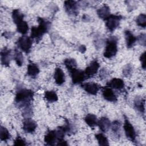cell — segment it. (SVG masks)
Masks as SVG:
<instances>
[{
  "label": "cell",
  "instance_id": "cell-1",
  "mask_svg": "<svg viewBox=\"0 0 146 146\" xmlns=\"http://www.w3.org/2000/svg\"><path fill=\"white\" fill-rule=\"evenodd\" d=\"M34 93L33 91L25 88H19L15 94V103L19 108H23L31 106V103L33 99Z\"/></svg>",
  "mask_w": 146,
  "mask_h": 146
},
{
  "label": "cell",
  "instance_id": "cell-2",
  "mask_svg": "<svg viewBox=\"0 0 146 146\" xmlns=\"http://www.w3.org/2000/svg\"><path fill=\"white\" fill-rule=\"evenodd\" d=\"M37 21L38 26H33L31 28L30 37L32 39L35 40L36 42L40 41L43 35L46 34L50 29L51 23L47 19L38 17Z\"/></svg>",
  "mask_w": 146,
  "mask_h": 146
},
{
  "label": "cell",
  "instance_id": "cell-3",
  "mask_svg": "<svg viewBox=\"0 0 146 146\" xmlns=\"http://www.w3.org/2000/svg\"><path fill=\"white\" fill-rule=\"evenodd\" d=\"M117 52V38L115 36H111L106 40V44L103 52V56L106 58L111 59L116 55Z\"/></svg>",
  "mask_w": 146,
  "mask_h": 146
},
{
  "label": "cell",
  "instance_id": "cell-4",
  "mask_svg": "<svg viewBox=\"0 0 146 146\" xmlns=\"http://www.w3.org/2000/svg\"><path fill=\"white\" fill-rule=\"evenodd\" d=\"M33 39L30 36L23 35L18 38L17 41V44L18 48L26 54L30 52L32 47Z\"/></svg>",
  "mask_w": 146,
  "mask_h": 146
},
{
  "label": "cell",
  "instance_id": "cell-5",
  "mask_svg": "<svg viewBox=\"0 0 146 146\" xmlns=\"http://www.w3.org/2000/svg\"><path fill=\"white\" fill-rule=\"evenodd\" d=\"M122 18V16L120 15L111 14L106 20V26L107 29L110 32L115 31L119 26Z\"/></svg>",
  "mask_w": 146,
  "mask_h": 146
},
{
  "label": "cell",
  "instance_id": "cell-6",
  "mask_svg": "<svg viewBox=\"0 0 146 146\" xmlns=\"http://www.w3.org/2000/svg\"><path fill=\"white\" fill-rule=\"evenodd\" d=\"M72 80V82L74 84H80L87 79L84 71L76 68H72L68 71Z\"/></svg>",
  "mask_w": 146,
  "mask_h": 146
},
{
  "label": "cell",
  "instance_id": "cell-7",
  "mask_svg": "<svg viewBox=\"0 0 146 146\" xmlns=\"http://www.w3.org/2000/svg\"><path fill=\"white\" fill-rule=\"evenodd\" d=\"M64 7L66 12L70 15L76 16L79 13V4L73 0H67L64 2Z\"/></svg>",
  "mask_w": 146,
  "mask_h": 146
},
{
  "label": "cell",
  "instance_id": "cell-8",
  "mask_svg": "<svg viewBox=\"0 0 146 146\" xmlns=\"http://www.w3.org/2000/svg\"><path fill=\"white\" fill-rule=\"evenodd\" d=\"M123 128L127 138L132 142H134L136 140V131L133 126L126 117H125L124 119Z\"/></svg>",
  "mask_w": 146,
  "mask_h": 146
},
{
  "label": "cell",
  "instance_id": "cell-9",
  "mask_svg": "<svg viewBox=\"0 0 146 146\" xmlns=\"http://www.w3.org/2000/svg\"><path fill=\"white\" fill-rule=\"evenodd\" d=\"M100 64L97 60H92L84 71L86 78H90L95 75L98 71Z\"/></svg>",
  "mask_w": 146,
  "mask_h": 146
},
{
  "label": "cell",
  "instance_id": "cell-10",
  "mask_svg": "<svg viewBox=\"0 0 146 146\" xmlns=\"http://www.w3.org/2000/svg\"><path fill=\"white\" fill-rule=\"evenodd\" d=\"M11 58V50L7 47H3L1 51V62L2 65L8 67Z\"/></svg>",
  "mask_w": 146,
  "mask_h": 146
},
{
  "label": "cell",
  "instance_id": "cell-11",
  "mask_svg": "<svg viewBox=\"0 0 146 146\" xmlns=\"http://www.w3.org/2000/svg\"><path fill=\"white\" fill-rule=\"evenodd\" d=\"M81 86L87 93L92 95H96L100 89V86L94 82L84 83Z\"/></svg>",
  "mask_w": 146,
  "mask_h": 146
},
{
  "label": "cell",
  "instance_id": "cell-12",
  "mask_svg": "<svg viewBox=\"0 0 146 146\" xmlns=\"http://www.w3.org/2000/svg\"><path fill=\"white\" fill-rule=\"evenodd\" d=\"M37 124L32 119L28 117L25 118L23 121V131L27 133H31L35 132L36 129Z\"/></svg>",
  "mask_w": 146,
  "mask_h": 146
},
{
  "label": "cell",
  "instance_id": "cell-13",
  "mask_svg": "<svg viewBox=\"0 0 146 146\" xmlns=\"http://www.w3.org/2000/svg\"><path fill=\"white\" fill-rule=\"evenodd\" d=\"M102 95L103 98L108 102L115 103L117 100V96L112 89L107 86L102 88Z\"/></svg>",
  "mask_w": 146,
  "mask_h": 146
},
{
  "label": "cell",
  "instance_id": "cell-14",
  "mask_svg": "<svg viewBox=\"0 0 146 146\" xmlns=\"http://www.w3.org/2000/svg\"><path fill=\"white\" fill-rule=\"evenodd\" d=\"M44 141L46 144L48 145H54L56 144V143L58 141V137L55 130L48 131L44 137Z\"/></svg>",
  "mask_w": 146,
  "mask_h": 146
},
{
  "label": "cell",
  "instance_id": "cell-15",
  "mask_svg": "<svg viewBox=\"0 0 146 146\" xmlns=\"http://www.w3.org/2000/svg\"><path fill=\"white\" fill-rule=\"evenodd\" d=\"M107 86L111 88L117 90H123L124 88L125 84L123 80L120 78H114L107 83Z\"/></svg>",
  "mask_w": 146,
  "mask_h": 146
},
{
  "label": "cell",
  "instance_id": "cell-16",
  "mask_svg": "<svg viewBox=\"0 0 146 146\" xmlns=\"http://www.w3.org/2000/svg\"><path fill=\"white\" fill-rule=\"evenodd\" d=\"M55 83L59 86L62 85L65 82V74L60 67H56L54 74Z\"/></svg>",
  "mask_w": 146,
  "mask_h": 146
},
{
  "label": "cell",
  "instance_id": "cell-17",
  "mask_svg": "<svg viewBox=\"0 0 146 146\" xmlns=\"http://www.w3.org/2000/svg\"><path fill=\"white\" fill-rule=\"evenodd\" d=\"M135 108L141 114L145 113V99L140 96L135 97L133 102Z\"/></svg>",
  "mask_w": 146,
  "mask_h": 146
},
{
  "label": "cell",
  "instance_id": "cell-18",
  "mask_svg": "<svg viewBox=\"0 0 146 146\" xmlns=\"http://www.w3.org/2000/svg\"><path fill=\"white\" fill-rule=\"evenodd\" d=\"M124 36L127 47L128 48L132 47L137 41V37L135 36L133 34L128 30L124 31Z\"/></svg>",
  "mask_w": 146,
  "mask_h": 146
},
{
  "label": "cell",
  "instance_id": "cell-19",
  "mask_svg": "<svg viewBox=\"0 0 146 146\" xmlns=\"http://www.w3.org/2000/svg\"><path fill=\"white\" fill-rule=\"evenodd\" d=\"M39 68L38 65L33 62L29 63L27 68V74L31 78H35L39 73Z\"/></svg>",
  "mask_w": 146,
  "mask_h": 146
},
{
  "label": "cell",
  "instance_id": "cell-20",
  "mask_svg": "<svg viewBox=\"0 0 146 146\" xmlns=\"http://www.w3.org/2000/svg\"><path fill=\"white\" fill-rule=\"evenodd\" d=\"M111 121L110 119L106 117H102L98 121V124L99 129L103 132H106L108 131L111 126Z\"/></svg>",
  "mask_w": 146,
  "mask_h": 146
},
{
  "label": "cell",
  "instance_id": "cell-21",
  "mask_svg": "<svg viewBox=\"0 0 146 146\" xmlns=\"http://www.w3.org/2000/svg\"><path fill=\"white\" fill-rule=\"evenodd\" d=\"M96 13L99 18L104 21H106L107 18L111 15L110 9L106 4H104L101 7L98 9Z\"/></svg>",
  "mask_w": 146,
  "mask_h": 146
},
{
  "label": "cell",
  "instance_id": "cell-22",
  "mask_svg": "<svg viewBox=\"0 0 146 146\" xmlns=\"http://www.w3.org/2000/svg\"><path fill=\"white\" fill-rule=\"evenodd\" d=\"M85 123L91 128H94L98 124V119L95 115L88 113L84 118Z\"/></svg>",
  "mask_w": 146,
  "mask_h": 146
},
{
  "label": "cell",
  "instance_id": "cell-23",
  "mask_svg": "<svg viewBox=\"0 0 146 146\" xmlns=\"http://www.w3.org/2000/svg\"><path fill=\"white\" fill-rule=\"evenodd\" d=\"M11 17L15 25L24 21V15L19 11V9H14L11 13Z\"/></svg>",
  "mask_w": 146,
  "mask_h": 146
},
{
  "label": "cell",
  "instance_id": "cell-24",
  "mask_svg": "<svg viewBox=\"0 0 146 146\" xmlns=\"http://www.w3.org/2000/svg\"><path fill=\"white\" fill-rule=\"evenodd\" d=\"M44 98L49 103H54L58 100V96L55 91H46L44 93Z\"/></svg>",
  "mask_w": 146,
  "mask_h": 146
},
{
  "label": "cell",
  "instance_id": "cell-25",
  "mask_svg": "<svg viewBox=\"0 0 146 146\" xmlns=\"http://www.w3.org/2000/svg\"><path fill=\"white\" fill-rule=\"evenodd\" d=\"M121 124L120 121L119 120H115L111 124V128L112 132L114 134L115 136H116L117 137L120 136V131H121Z\"/></svg>",
  "mask_w": 146,
  "mask_h": 146
},
{
  "label": "cell",
  "instance_id": "cell-26",
  "mask_svg": "<svg viewBox=\"0 0 146 146\" xmlns=\"http://www.w3.org/2000/svg\"><path fill=\"white\" fill-rule=\"evenodd\" d=\"M17 32L22 35L26 34L29 31V25L26 21H23L15 25Z\"/></svg>",
  "mask_w": 146,
  "mask_h": 146
},
{
  "label": "cell",
  "instance_id": "cell-27",
  "mask_svg": "<svg viewBox=\"0 0 146 146\" xmlns=\"http://www.w3.org/2000/svg\"><path fill=\"white\" fill-rule=\"evenodd\" d=\"M14 59L17 66L21 67L23 65L24 58L21 51L17 49H15L14 53Z\"/></svg>",
  "mask_w": 146,
  "mask_h": 146
},
{
  "label": "cell",
  "instance_id": "cell-28",
  "mask_svg": "<svg viewBox=\"0 0 146 146\" xmlns=\"http://www.w3.org/2000/svg\"><path fill=\"white\" fill-rule=\"evenodd\" d=\"M96 139L98 141V144L101 146L109 145V142L107 137L102 133H97L95 135Z\"/></svg>",
  "mask_w": 146,
  "mask_h": 146
},
{
  "label": "cell",
  "instance_id": "cell-29",
  "mask_svg": "<svg viewBox=\"0 0 146 146\" xmlns=\"http://www.w3.org/2000/svg\"><path fill=\"white\" fill-rule=\"evenodd\" d=\"M11 138V135L7 129L1 125L0 128V140L1 141H6Z\"/></svg>",
  "mask_w": 146,
  "mask_h": 146
},
{
  "label": "cell",
  "instance_id": "cell-30",
  "mask_svg": "<svg viewBox=\"0 0 146 146\" xmlns=\"http://www.w3.org/2000/svg\"><path fill=\"white\" fill-rule=\"evenodd\" d=\"M63 63L68 71L77 67L76 61L74 58H66L64 59Z\"/></svg>",
  "mask_w": 146,
  "mask_h": 146
},
{
  "label": "cell",
  "instance_id": "cell-31",
  "mask_svg": "<svg viewBox=\"0 0 146 146\" xmlns=\"http://www.w3.org/2000/svg\"><path fill=\"white\" fill-rule=\"evenodd\" d=\"M136 22L137 26L145 28L146 27V15L145 14H139L136 19Z\"/></svg>",
  "mask_w": 146,
  "mask_h": 146
},
{
  "label": "cell",
  "instance_id": "cell-32",
  "mask_svg": "<svg viewBox=\"0 0 146 146\" xmlns=\"http://www.w3.org/2000/svg\"><path fill=\"white\" fill-rule=\"evenodd\" d=\"M27 144L26 143V141L22 139L21 136H17V137L15 138L14 141V145L16 146H23V145H26Z\"/></svg>",
  "mask_w": 146,
  "mask_h": 146
},
{
  "label": "cell",
  "instance_id": "cell-33",
  "mask_svg": "<svg viewBox=\"0 0 146 146\" xmlns=\"http://www.w3.org/2000/svg\"><path fill=\"white\" fill-rule=\"evenodd\" d=\"M137 40L138 41L139 43L143 46H145L146 45V35L145 34L142 33L140 34L137 37Z\"/></svg>",
  "mask_w": 146,
  "mask_h": 146
},
{
  "label": "cell",
  "instance_id": "cell-34",
  "mask_svg": "<svg viewBox=\"0 0 146 146\" xmlns=\"http://www.w3.org/2000/svg\"><path fill=\"white\" fill-rule=\"evenodd\" d=\"M132 66L130 64H127L123 68V74L124 76L128 77L132 72Z\"/></svg>",
  "mask_w": 146,
  "mask_h": 146
},
{
  "label": "cell",
  "instance_id": "cell-35",
  "mask_svg": "<svg viewBox=\"0 0 146 146\" xmlns=\"http://www.w3.org/2000/svg\"><path fill=\"white\" fill-rule=\"evenodd\" d=\"M140 61L141 63V67L145 70V67H146V64H145V51H144V52H143L140 56Z\"/></svg>",
  "mask_w": 146,
  "mask_h": 146
},
{
  "label": "cell",
  "instance_id": "cell-36",
  "mask_svg": "<svg viewBox=\"0 0 146 146\" xmlns=\"http://www.w3.org/2000/svg\"><path fill=\"white\" fill-rule=\"evenodd\" d=\"M107 75V70L104 68L102 69L101 71H100V77L101 79H104L106 78Z\"/></svg>",
  "mask_w": 146,
  "mask_h": 146
},
{
  "label": "cell",
  "instance_id": "cell-37",
  "mask_svg": "<svg viewBox=\"0 0 146 146\" xmlns=\"http://www.w3.org/2000/svg\"><path fill=\"white\" fill-rule=\"evenodd\" d=\"M56 144L57 145H68V144H67V141H65L64 139L59 140V141L56 143Z\"/></svg>",
  "mask_w": 146,
  "mask_h": 146
},
{
  "label": "cell",
  "instance_id": "cell-38",
  "mask_svg": "<svg viewBox=\"0 0 146 146\" xmlns=\"http://www.w3.org/2000/svg\"><path fill=\"white\" fill-rule=\"evenodd\" d=\"M2 35L4 36V37L6 38H10L12 37L13 35V33L11 32H4L2 34Z\"/></svg>",
  "mask_w": 146,
  "mask_h": 146
},
{
  "label": "cell",
  "instance_id": "cell-39",
  "mask_svg": "<svg viewBox=\"0 0 146 146\" xmlns=\"http://www.w3.org/2000/svg\"><path fill=\"white\" fill-rule=\"evenodd\" d=\"M79 51L82 53H84L86 51V47L84 45H80L79 47Z\"/></svg>",
  "mask_w": 146,
  "mask_h": 146
}]
</instances>
